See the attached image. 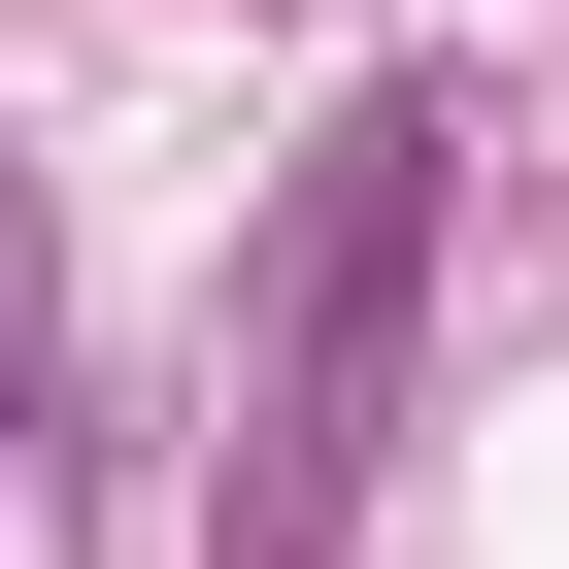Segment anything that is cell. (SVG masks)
<instances>
[{"instance_id": "cell-1", "label": "cell", "mask_w": 569, "mask_h": 569, "mask_svg": "<svg viewBox=\"0 0 569 569\" xmlns=\"http://www.w3.org/2000/svg\"><path fill=\"white\" fill-rule=\"evenodd\" d=\"M436 234H469V101L369 68L302 134V201H268L234 268V436H201V569H336L369 469H402V369H436Z\"/></svg>"}, {"instance_id": "cell-2", "label": "cell", "mask_w": 569, "mask_h": 569, "mask_svg": "<svg viewBox=\"0 0 569 569\" xmlns=\"http://www.w3.org/2000/svg\"><path fill=\"white\" fill-rule=\"evenodd\" d=\"M34 402H68V268H34V201H0V469H34Z\"/></svg>"}]
</instances>
